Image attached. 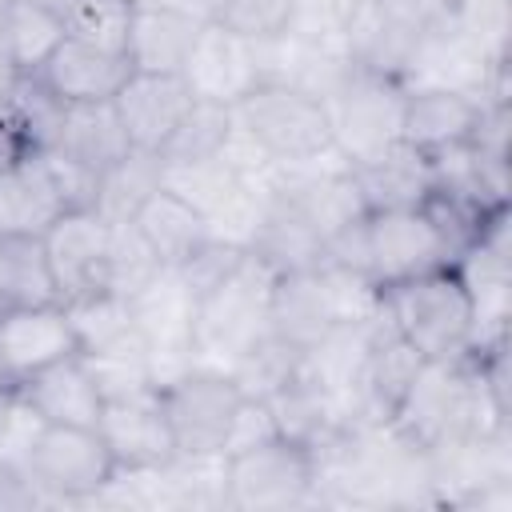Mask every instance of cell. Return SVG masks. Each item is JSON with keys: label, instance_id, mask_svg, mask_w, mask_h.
<instances>
[{"label": "cell", "instance_id": "cell-1", "mask_svg": "<svg viewBox=\"0 0 512 512\" xmlns=\"http://www.w3.org/2000/svg\"><path fill=\"white\" fill-rule=\"evenodd\" d=\"M380 292H384V308H388L396 332L424 360L460 364L472 352L476 308H472V296L452 264L420 272L400 284H388Z\"/></svg>", "mask_w": 512, "mask_h": 512}, {"label": "cell", "instance_id": "cell-2", "mask_svg": "<svg viewBox=\"0 0 512 512\" xmlns=\"http://www.w3.org/2000/svg\"><path fill=\"white\" fill-rule=\"evenodd\" d=\"M276 272L244 252L240 268L196 300V328H192V368L232 372V364L272 328L268 300H272Z\"/></svg>", "mask_w": 512, "mask_h": 512}, {"label": "cell", "instance_id": "cell-3", "mask_svg": "<svg viewBox=\"0 0 512 512\" xmlns=\"http://www.w3.org/2000/svg\"><path fill=\"white\" fill-rule=\"evenodd\" d=\"M224 484L232 512H288L316 496V456L284 436L248 452L224 456Z\"/></svg>", "mask_w": 512, "mask_h": 512}, {"label": "cell", "instance_id": "cell-4", "mask_svg": "<svg viewBox=\"0 0 512 512\" xmlns=\"http://www.w3.org/2000/svg\"><path fill=\"white\" fill-rule=\"evenodd\" d=\"M404 96H408V88L396 76L356 68L324 100L332 148L348 164H360V160L392 148L400 140V124H404Z\"/></svg>", "mask_w": 512, "mask_h": 512}, {"label": "cell", "instance_id": "cell-5", "mask_svg": "<svg viewBox=\"0 0 512 512\" xmlns=\"http://www.w3.org/2000/svg\"><path fill=\"white\" fill-rule=\"evenodd\" d=\"M236 128H244L272 160H308L332 148L328 112L320 100L284 88V84H260L244 100L232 104Z\"/></svg>", "mask_w": 512, "mask_h": 512}, {"label": "cell", "instance_id": "cell-6", "mask_svg": "<svg viewBox=\"0 0 512 512\" xmlns=\"http://www.w3.org/2000/svg\"><path fill=\"white\" fill-rule=\"evenodd\" d=\"M160 392L172 440L180 456H224V436L232 424L236 404L244 392L228 372L212 368H188L176 380H168Z\"/></svg>", "mask_w": 512, "mask_h": 512}, {"label": "cell", "instance_id": "cell-7", "mask_svg": "<svg viewBox=\"0 0 512 512\" xmlns=\"http://www.w3.org/2000/svg\"><path fill=\"white\" fill-rule=\"evenodd\" d=\"M28 476L52 504H84L96 500L116 476V460L96 428L44 424Z\"/></svg>", "mask_w": 512, "mask_h": 512}, {"label": "cell", "instance_id": "cell-8", "mask_svg": "<svg viewBox=\"0 0 512 512\" xmlns=\"http://www.w3.org/2000/svg\"><path fill=\"white\" fill-rule=\"evenodd\" d=\"M364 244H368V276L380 288L452 264L440 232L432 228V220L420 208L368 212L364 216Z\"/></svg>", "mask_w": 512, "mask_h": 512}, {"label": "cell", "instance_id": "cell-9", "mask_svg": "<svg viewBox=\"0 0 512 512\" xmlns=\"http://www.w3.org/2000/svg\"><path fill=\"white\" fill-rule=\"evenodd\" d=\"M100 440L108 444L116 472H144V468H164L176 456V440L160 404V392H136L120 400H104L100 420H96Z\"/></svg>", "mask_w": 512, "mask_h": 512}, {"label": "cell", "instance_id": "cell-10", "mask_svg": "<svg viewBox=\"0 0 512 512\" xmlns=\"http://www.w3.org/2000/svg\"><path fill=\"white\" fill-rule=\"evenodd\" d=\"M504 68L508 64H492L448 16L440 28L424 32V40L416 44V56L404 72V88H456L488 100Z\"/></svg>", "mask_w": 512, "mask_h": 512}, {"label": "cell", "instance_id": "cell-11", "mask_svg": "<svg viewBox=\"0 0 512 512\" xmlns=\"http://www.w3.org/2000/svg\"><path fill=\"white\" fill-rule=\"evenodd\" d=\"M180 76L196 100H212V104H228V108L236 100H244L252 88H260L252 40L228 32L216 20H204Z\"/></svg>", "mask_w": 512, "mask_h": 512}, {"label": "cell", "instance_id": "cell-12", "mask_svg": "<svg viewBox=\"0 0 512 512\" xmlns=\"http://www.w3.org/2000/svg\"><path fill=\"white\" fill-rule=\"evenodd\" d=\"M192 100L196 96L180 72H132L124 88L112 96V108L132 148L160 152L164 140L184 120V112L192 108Z\"/></svg>", "mask_w": 512, "mask_h": 512}, {"label": "cell", "instance_id": "cell-13", "mask_svg": "<svg viewBox=\"0 0 512 512\" xmlns=\"http://www.w3.org/2000/svg\"><path fill=\"white\" fill-rule=\"evenodd\" d=\"M108 220L96 208L64 212L44 232V252L60 288V304L104 292V256H108Z\"/></svg>", "mask_w": 512, "mask_h": 512}, {"label": "cell", "instance_id": "cell-14", "mask_svg": "<svg viewBox=\"0 0 512 512\" xmlns=\"http://www.w3.org/2000/svg\"><path fill=\"white\" fill-rule=\"evenodd\" d=\"M76 332L64 304H36V308H8L0 312V364L12 384L28 380L32 372L76 356Z\"/></svg>", "mask_w": 512, "mask_h": 512}, {"label": "cell", "instance_id": "cell-15", "mask_svg": "<svg viewBox=\"0 0 512 512\" xmlns=\"http://www.w3.org/2000/svg\"><path fill=\"white\" fill-rule=\"evenodd\" d=\"M32 76H40L44 88L64 104H108L132 76V64L124 52H104L96 44L64 36L60 48Z\"/></svg>", "mask_w": 512, "mask_h": 512}, {"label": "cell", "instance_id": "cell-16", "mask_svg": "<svg viewBox=\"0 0 512 512\" xmlns=\"http://www.w3.org/2000/svg\"><path fill=\"white\" fill-rule=\"evenodd\" d=\"M484 100L456 88H408L404 96V124L400 140L424 156L448 152L456 144H468L480 124Z\"/></svg>", "mask_w": 512, "mask_h": 512}, {"label": "cell", "instance_id": "cell-17", "mask_svg": "<svg viewBox=\"0 0 512 512\" xmlns=\"http://www.w3.org/2000/svg\"><path fill=\"white\" fill-rule=\"evenodd\" d=\"M356 192L364 200V212H388V208H420L432 192V164L424 152L396 140L392 148L352 164Z\"/></svg>", "mask_w": 512, "mask_h": 512}, {"label": "cell", "instance_id": "cell-18", "mask_svg": "<svg viewBox=\"0 0 512 512\" xmlns=\"http://www.w3.org/2000/svg\"><path fill=\"white\" fill-rule=\"evenodd\" d=\"M20 396L48 420V424H80V428H96L104 396L84 364V356H64L40 372H32L28 380L16 384Z\"/></svg>", "mask_w": 512, "mask_h": 512}, {"label": "cell", "instance_id": "cell-19", "mask_svg": "<svg viewBox=\"0 0 512 512\" xmlns=\"http://www.w3.org/2000/svg\"><path fill=\"white\" fill-rule=\"evenodd\" d=\"M268 324L276 336L292 340L296 348L316 344L332 324V300L324 288L320 268H296V272H276L272 300H268Z\"/></svg>", "mask_w": 512, "mask_h": 512}, {"label": "cell", "instance_id": "cell-20", "mask_svg": "<svg viewBox=\"0 0 512 512\" xmlns=\"http://www.w3.org/2000/svg\"><path fill=\"white\" fill-rule=\"evenodd\" d=\"M204 20L188 12H164V8H136L124 56L132 72H184L188 52L200 36Z\"/></svg>", "mask_w": 512, "mask_h": 512}, {"label": "cell", "instance_id": "cell-21", "mask_svg": "<svg viewBox=\"0 0 512 512\" xmlns=\"http://www.w3.org/2000/svg\"><path fill=\"white\" fill-rule=\"evenodd\" d=\"M132 224H136V232L144 236V244L156 252V260L164 268H180L184 260H192L212 240L208 220L188 200H180L172 188L152 192L140 204V212L132 216Z\"/></svg>", "mask_w": 512, "mask_h": 512}, {"label": "cell", "instance_id": "cell-22", "mask_svg": "<svg viewBox=\"0 0 512 512\" xmlns=\"http://www.w3.org/2000/svg\"><path fill=\"white\" fill-rule=\"evenodd\" d=\"M264 404L272 412L276 432L284 440H292V444H304V448H320L332 432L348 428L344 416H340L336 396L324 384H316L312 376H304V372H296L284 388L264 396Z\"/></svg>", "mask_w": 512, "mask_h": 512}, {"label": "cell", "instance_id": "cell-23", "mask_svg": "<svg viewBox=\"0 0 512 512\" xmlns=\"http://www.w3.org/2000/svg\"><path fill=\"white\" fill-rule=\"evenodd\" d=\"M424 36H416L412 28H404L400 20H392L376 0H360L348 24V52L356 60V68L364 72H380V76H396L404 84V72L416 56V44Z\"/></svg>", "mask_w": 512, "mask_h": 512}, {"label": "cell", "instance_id": "cell-24", "mask_svg": "<svg viewBox=\"0 0 512 512\" xmlns=\"http://www.w3.org/2000/svg\"><path fill=\"white\" fill-rule=\"evenodd\" d=\"M64 216V204L40 164V156H24L0 168V232L44 236Z\"/></svg>", "mask_w": 512, "mask_h": 512}, {"label": "cell", "instance_id": "cell-25", "mask_svg": "<svg viewBox=\"0 0 512 512\" xmlns=\"http://www.w3.org/2000/svg\"><path fill=\"white\" fill-rule=\"evenodd\" d=\"M60 304V288L44 252V236L0 232V312Z\"/></svg>", "mask_w": 512, "mask_h": 512}, {"label": "cell", "instance_id": "cell-26", "mask_svg": "<svg viewBox=\"0 0 512 512\" xmlns=\"http://www.w3.org/2000/svg\"><path fill=\"white\" fill-rule=\"evenodd\" d=\"M64 12L44 0H4L0 16V48L20 76L40 72V64L64 40Z\"/></svg>", "mask_w": 512, "mask_h": 512}, {"label": "cell", "instance_id": "cell-27", "mask_svg": "<svg viewBox=\"0 0 512 512\" xmlns=\"http://www.w3.org/2000/svg\"><path fill=\"white\" fill-rule=\"evenodd\" d=\"M56 152L88 164L92 172L112 168L132 144L124 136V124L108 104H64V120H60V136L52 144Z\"/></svg>", "mask_w": 512, "mask_h": 512}, {"label": "cell", "instance_id": "cell-28", "mask_svg": "<svg viewBox=\"0 0 512 512\" xmlns=\"http://www.w3.org/2000/svg\"><path fill=\"white\" fill-rule=\"evenodd\" d=\"M248 252L260 256L272 272H296V268H316L320 264L324 240L304 224L300 212L264 196V216H260V228H256Z\"/></svg>", "mask_w": 512, "mask_h": 512}, {"label": "cell", "instance_id": "cell-29", "mask_svg": "<svg viewBox=\"0 0 512 512\" xmlns=\"http://www.w3.org/2000/svg\"><path fill=\"white\" fill-rule=\"evenodd\" d=\"M164 188V160L160 152H144V148H128L112 168L100 172V192H96V212L108 224L132 220L140 212V204Z\"/></svg>", "mask_w": 512, "mask_h": 512}, {"label": "cell", "instance_id": "cell-30", "mask_svg": "<svg viewBox=\"0 0 512 512\" xmlns=\"http://www.w3.org/2000/svg\"><path fill=\"white\" fill-rule=\"evenodd\" d=\"M68 320L76 332L80 352H108V348H124V344H144L128 296L116 292H92L80 300H68Z\"/></svg>", "mask_w": 512, "mask_h": 512}, {"label": "cell", "instance_id": "cell-31", "mask_svg": "<svg viewBox=\"0 0 512 512\" xmlns=\"http://www.w3.org/2000/svg\"><path fill=\"white\" fill-rule=\"evenodd\" d=\"M0 108L8 112L12 128L20 132V140H24V148L32 156L48 152L56 144L60 120H64V100L52 96L40 76H16L12 88L0 96Z\"/></svg>", "mask_w": 512, "mask_h": 512}, {"label": "cell", "instance_id": "cell-32", "mask_svg": "<svg viewBox=\"0 0 512 512\" xmlns=\"http://www.w3.org/2000/svg\"><path fill=\"white\" fill-rule=\"evenodd\" d=\"M300 360H304V348H296L292 340H284V336H276L272 328L232 364V380H236V388L244 392V396H256V400H264V396H272L276 388H284L296 372H300Z\"/></svg>", "mask_w": 512, "mask_h": 512}, {"label": "cell", "instance_id": "cell-33", "mask_svg": "<svg viewBox=\"0 0 512 512\" xmlns=\"http://www.w3.org/2000/svg\"><path fill=\"white\" fill-rule=\"evenodd\" d=\"M228 132H232V108L228 104L192 100V108L184 112V120L176 124V132L164 140L160 160L164 164H196V160L220 156Z\"/></svg>", "mask_w": 512, "mask_h": 512}, {"label": "cell", "instance_id": "cell-34", "mask_svg": "<svg viewBox=\"0 0 512 512\" xmlns=\"http://www.w3.org/2000/svg\"><path fill=\"white\" fill-rule=\"evenodd\" d=\"M244 184V176L224 160L208 156L196 164H164V188H172L180 200H188L204 220Z\"/></svg>", "mask_w": 512, "mask_h": 512}, {"label": "cell", "instance_id": "cell-35", "mask_svg": "<svg viewBox=\"0 0 512 512\" xmlns=\"http://www.w3.org/2000/svg\"><path fill=\"white\" fill-rule=\"evenodd\" d=\"M164 264L156 260V252L144 244V236L136 232L132 220H120L108 228V256H104V292L116 296H132L140 292Z\"/></svg>", "mask_w": 512, "mask_h": 512}, {"label": "cell", "instance_id": "cell-36", "mask_svg": "<svg viewBox=\"0 0 512 512\" xmlns=\"http://www.w3.org/2000/svg\"><path fill=\"white\" fill-rule=\"evenodd\" d=\"M60 12H64V32L72 40L96 44L104 52H124L136 8L132 0H68Z\"/></svg>", "mask_w": 512, "mask_h": 512}, {"label": "cell", "instance_id": "cell-37", "mask_svg": "<svg viewBox=\"0 0 512 512\" xmlns=\"http://www.w3.org/2000/svg\"><path fill=\"white\" fill-rule=\"evenodd\" d=\"M44 424H48V420L20 396L16 384L0 396V472L28 476L32 452H36V440H40ZM28 480H32V476H28Z\"/></svg>", "mask_w": 512, "mask_h": 512}, {"label": "cell", "instance_id": "cell-38", "mask_svg": "<svg viewBox=\"0 0 512 512\" xmlns=\"http://www.w3.org/2000/svg\"><path fill=\"white\" fill-rule=\"evenodd\" d=\"M452 24L492 64H508V56H512V0H456Z\"/></svg>", "mask_w": 512, "mask_h": 512}, {"label": "cell", "instance_id": "cell-39", "mask_svg": "<svg viewBox=\"0 0 512 512\" xmlns=\"http://www.w3.org/2000/svg\"><path fill=\"white\" fill-rule=\"evenodd\" d=\"M100 396L104 400H120V396H136L156 388L152 372H148V344H124V348H108V352H80Z\"/></svg>", "mask_w": 512, "mask_h": 512}, {"label": "cell", "instance_id": "cell-40", "mask_svg": "<svg viewBox=\"0 0 512 512\" xmlns=\"http://www.w3.org/2000/svg\"><path fill=\"white\" fill-rule=\"evenodd\" d=\"M288 16H292V0H224L212 12L216 24H224L228 32H236L244 40L284 36Z\"/></svg>", "mask_w": 512, "mask_h": 512}, {"label": "cell", "instance_id": "cell-41", "mask_svg": "<svg viewBox=\"0 0 512 512\" xmlns=\"http://www.w3.org/2000/svg\"><path fill=\"white\" fill-rule=\"evenodd\" d=\"M36 156H40V164H44V172H48V180H52V188H56L60 204H64V212L96 208L100 172H92L88 164H80V160H72V156H64V152H56V148L36 152Z\"/></svg>", "mask_w": 512, "mask_h": 512}, {"label": "cell", "instance_id": "cell-42", "mask_svg": "<svg viewBox=\"0 0 512 512\" xmlns=\"http://www.w3.org/2000/svg\"><path fill=\"white\" fill-rule=\"evenodd\" d=\"M360 0H292L288 32L300 40H344Z\"/></svg>", "mask_w": 512, "mask_h": 512}, {"label": "cell", "instance_id": "cell-43", "mask_svg": "<svg viewBox=\"0 0 512 512\" xmlns=\"http://www.w3.org/2000/svg\"><path fill=\"white\" fill-rule=\"evenodd\" d=\"M244 252H248V248H236V244H224V240H208V244H204L192 260H184L176 272H180V280L192 288V296L200 300L204 292H212L216 284H224V280L240 268Z\"/></svg>", "mask_w": 512, "mask_h": 512}, {"label": "cell", "instance_id": "cell-44", "mask_svg": "<svg viewBox=\"0 0 512 512\" xmlns=\"http://www.w3.org/2000/svg\"><path fill=\"white\" fill-rule=\"evenodd\" d=\"M276 424H272V412L264 400L256 396H244L232 412V424H228V436H224V456H236V452H248L256 444H268L276 440Z\"/></svg>", "mask_w": 512, "mask_h": 512}, {"label": "cell", "instance_id": "cell-45", "mask_svg": "<svg viewBox=\"0 0 512 512\" xmlns=\"http://www.w3.org/2000/svg\"><path fill=\"white\" fill-rule=\"evenodd\" d=\"M392 20H400L404 28H412L416 36L440 28L448 16H452V4L456 0H376Z\"/></svg>", "mask_w": 512, "mask_h": 512}, {"label": "cell", "instance_id": "cell-46", "mask_svg": "<svg viewBox=\"0 0 512 512\" xmlns=\"http://www.w3.org/2000/svg\"><path fill=\"white\" fill-rule=\"evenodd\" d=\"M132 8H164V12H188L200 20H212L208 0H132Z\"/></svg>", "mask_w": 512, "mask_h": 512}, {"label": "cell", "instance_id": "cell-47", "mask_svg": "<svg viewBox=\"0 0 512 512\" xmlns=\"http://www.w3.org/2000/svg\"><path fill=\"white\" fill-rule=\"evenodd\" d=\"M4 388H12V380H8V372H4V364H0V392Z\"/></svg>", "mask_w": 512, "mask_h": 512}, {"label": "cell", "instance_id": "cell-48", "mask_svg": "<svg viewBox=\"0 0 512 512\" xmlns=\"http://www.w3.org/2000/svg\"><path fill=\"white\" fill-rule=\"evenodd\" d=\"M44 4H56V8H64V4H68V0H44Z\"/></svg>", "mask_w": 512, "mask_h": 512}, {"label": "cell", "instance_id": "cell-49", "mask_svg": "<svg viewBox=\"0 0 512 512\" xmlns=\"http://www.w3.org/2000/svg\"><path fill=\"white\" fill-rule=\"evenodd\" d=\"M216 4H224V0H208V8H212V12H216Z\"/></svg>", "mask_w": 512, "mask_h": 512}, {"label": "cell", "instance_id": "cell-50", "mask_svg": "<svg viewBox=\"0 0 512 512\" xmlns=\"http://www.w3.org/2000/svg\"><path fill=\"white\" fill-rule=\"evenodd\" d=\"M0 16H4V0H0Z\"/></svg>", "mask_w": 512, "mask_h": 512}, {"label": "cell", "instance_id": "cell-51", "mask_svg": "<svg viewBox=\"0 0 512 512\" xmlns=\"http://www.w3.org/2000/svg\"><path fill=\"white\" fill-rule=\"evenodd\" d=\"M4 392H8V388H4ZM4 392H0V396H4Z\"/></svg>", "mask_w": 512, "mask_h": 512}]
</instances>
